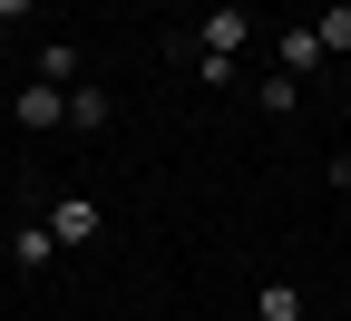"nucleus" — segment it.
I'll list each match as a JSON object with an SVG mask.
<instances>
[{
  "mask_svg": "<svg viewBox=\"0 0 351 321\" xmlns=\"http://www.w3.org/2000/svg\"><path fill=\"white\" fill-rule=\"evenodd\" d=\"M244 321H254V311H244Z\"/></svg>",
  "mask_w": 351,
  "mask_h": 321,
  "instance_id": "4468645a",
  "label": "nucleus"
},
{
  "mask_svg": "<svg viewBox=\"0 0 351 321\" xmlns=\"http://www.w3.org/2000/svg\"><path fill=\"white\" fill-rule=\"evenodd\" d=\"M186 78H195V88H234V59H215V49H186Z\"/></svg>",
  "mask_w": 351,
  "mask_h": 321,
  "instance_id": "9b49d317",
  "label": "nucleus"
},
{
  "mask_svg": "<svg viewBox=\"0 0 351 321\" xmlns=\"http://www.w3.org/2000/svg\"><path fill=\"white\" fill-rule=\"evenodd\" d=\"M49 234H59V253L69 244H98V195H59L49 205Z\"/></svg>",
  "mask_w": 351,
  "mask_h": 321,
  "instance_id": "7ed1b4c3",
  "label": "nucleus"
},
{
  "mask_svg": "<svg viewBox=\"0 0 351 321\" xmlns=\"http://www.w3.org/2000/svg\"><path fill=\"white\" fill-rule=\"evenodd\" d=\"M49 127H69V88H20V136H49Z\"/></svg>",
  "mask_w": 351,
  "mask_h": 321,
  "instance_id": "f03ea898",
  "label": "nucleus"
},
{
  "mask_svg": "<svg viewBox=\"0 0 351 321\" xmlns=\"http://www.w3.org/2000/svg\"><path fill=\"white\" fill-rule=\"evenodd\" d=\"M313 29H322V49H332V59H351V0H332V10H313Z\"/></svg>",
  "mask_w": 351,
  "mask_h": 321,
  "instance_id": "1a4fd4ad",
  "label": "nucleus"
},
{
  "mask_svg": "<svg viewBox=\"0 0 351 321\" xmlns=\"http://www.w3.org/2000/svg\"><path fill=\"white\" fill-rule=\"evenodd\" d=\"M29 78H39V88H78V49H69V39H39Z\"/></svg>",
  "mask_w": 351,
  "mask_h": 321,
  "instance_id": "39448f33",
  "label": "nucleus"
},
{
  "mask_svg": "<svg viewBox=\"0 0 351 321\" xmlns=\"http://www.w3.org/2000/svg\"><path fill=\"white\" fill-rule=\"evenodd\" d=\"M29 10H39V0H0V29H10V20H29Z\"/></svg>",
  "mask_w": 351,
  "mask_h": 321,
  "instance_id": "f8f14e48",
  "label": "nucleus"
},
{
  "mask_svg": "<svg viewBox=\"0 0 351 321\" xmlns=\"http://www.w3.org/2000/svg\"><path fill=\"white\" fill-rule=\"evenodd\" d=\"M322 59H332V49H322V29H313V20H302V29H283V39H274V68H293V78H313Z\"/></svg>",
  "mask_w": 351,
  "mask_h": 321,
  "instance_id": "20e7f679",
  "label": "nucleus"
},
{
  "mask_svg": "<svg viewBox=\"0 0 351 321\" xmlns=\"http://www.w3.org/2000/svg\"><path fill=\"white\" fill-rule=\"evenodd\" d=\"M244 39H254V10H205L195 20V49H215V59H244Z\"/></svg>",
  "mask_w": 351,
  "mask_h": 321,
  "instance_id": "f257e3e1",
  "label": "nucleus"
},
{
  "mask_svg": "<svg viewBox=\"0 0 351 321\" xmlns=\"http://www.w3.org/2000/svg\"><path fill=\"white\" fill-rule=\"evenodd\" d=\"M0 59H10V49H0Z\"/></svg>",
  "mask_w": 351,
  "mask_h": 321,
  "instance_id": "ddd939ff",
  "label": "nucleus"
},
{
  "mask_svg": "<svg viewBox=\"0 0 351 321\" xmlns=\"http://www.w3.org/2000/svg\"><path fill=\"white\" fill-rule=\"evenodd\" d=\"M254 321H302V292H293V283H263V292H254Z\"/></svg>",
  "mask_w": 351,
  "mask_h": 321,
  "instance_id": "9d476101",
  "label": "nucleus"
},
{
  "mask_svg": "<svg viewBox=\"0 0 351 321\" xmlns=\"http://www.w3.org/2000/svg\"><path fill=\"white\" fill-rule=\"evenodd\" d=\"M117 107H108V88H69V127H88V136H98Z\"/></svg>",
  "mask_w": 351,
  "mask_h": 321,
  "instance_id": "6e6552de",
  "label": "nucleus"
},
{
  "mask_svg": "<svg viewBox=\"0 0 351 321\" xmlns=\"http://www.w3.org/2000/svg\"><path fill=\"white\" fill-rule=\"evenodd\" d=\"M254 98H263V117H293V107H302V78H293V68H263Z\"/></svg>",
  "mask_w": 351,
  "mask_h": 321,
  "instance_id": "0eeeda50",
  "label": "nucleus"
},
{
  "mask_svg": "<svg viewBox=\"0 0 351 321\" xmlns=\"http://www.w3.org/2000/svg\"><path fill=\"white\" fill-rule=\"evenodd\" d=\"M10 263H20V272L59 263V234H49V224H20V234H10Z\"/></svg>",
  "mask_w": 351,
  "mask_h": 321,
  "instance_id": "423d86ee",
  "label": "nucleus"
}]
</instances>
